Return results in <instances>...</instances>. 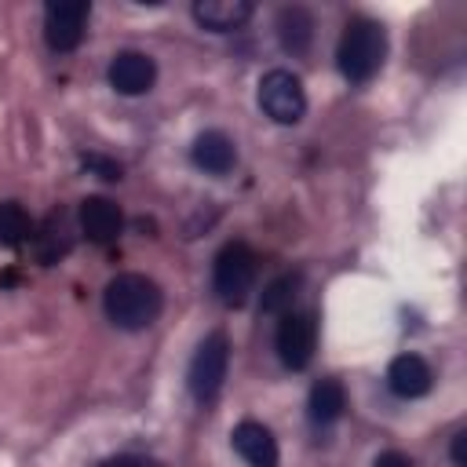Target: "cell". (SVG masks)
<instances>
[{
  "label": "cell",
  "instance_id": "1",
  "mask_svg": "<svg viewBox=\"0 0 467 467\" xmlns=\"http://www.w3.org/2000/svg\"><path fill=\"white\" fill-rule=\"evenodd\" d=\"M102 306H106V317L117 328L142 332V328H150L157 321V314L164 306V292H161V285L153 277L128 270V274L109 277V285L102 292Z\"/></svg>",
  "mask_w": 467,
  "mask_h": 467
},
{
  "label": "cell",
  "instance_id": "2",
  "mask_svg": "<svg viewBox=\"0 0 467 467\" xmlns=\"http://www.w3.org/2000/svg\"><path fill=\"white\" fill-rule=\"evenodd\" d=\"M383 55H387V33L379 22L372 18H350L343 36H339V47H336V66L339 73L350 80V84H365L379 73L383 66Z\"/></svg>",
  "mask_w": 467,
  "mask_h": 467
},
{
  "label": "cell",
  "instance_id": "3",
  "mask_svg": "<svg viewBox=\"0 0 467 467\" xmlns=\"http://www.w3.org/2000/svg\"><path fill=\"white\" fill-rule=\"evenodd\" d=\"M259 274V259L244 241H230L219 248L215 263H212V288L226 306H241L255 285Z\"/></svg>",
  "mask_w": 467,
  "mask_h": 467
},
{
  "label": "cell",
  "instance_id": "4",
  "mask_svg": "<svg viewBox=\"0 0 467 467\" xmlns=\"http://www.w3.org/2000/svg\"><path fill=\"white\" fill-rule=\"evenodd\" d=\"M226 368H230V339L226 332H208L190 361V372H186V383H190V394L204 405L212 401L219 390H223V379H226Z\"/></svg>",
  "mask_w": 467,
  "mask_h": 467
},
{
  "label": "cell",
  "instance_id": "5",
  "mask_svg": "<svg viewBox=\"0 0 467 467\" xmlns=\"http://www.w3.org/2000/svg\"><path fill=\"white\" fill-rule=\"evenodd\" d=\"M259 106L274 124H299L306 113L303 80L292 69H270L259 80Z\"/></svg>",
  "mask_w": 467,
  "mask_h": 467
},
{
  "label": "cell",
  "instance_id": "6",
  "mask_svg": "<svg viewBox=\"0 0 467 467\" xmlns=\"http://www.w3.org/2000/svg\"><path fill=\"white\" fill-rule=\"evenodd\" d=\"M88 0H51L44 7V40L51 51H73L84 40L88 26Z\"/></svg>",
  "mask_w": 467,
  "mask_h": 467
},
{
  "label": "cell",
  "instance_id": "7",
  "mask_svg": "<svg viewBox=\"0 0 467 467\" xmlns=\"http://www.w3.org/2000/svg\"><path fill=\"white\" fill-rule=\"evenodd\" d=\"M317 350V321L314 314H281L277 325V358L285 368H306Z\"/></svg>",
  "mask_w": 467,
  "mask_h": 467
},
{
  "label": "cell",
  "instance_id": "8",
  "mask_svg": "<svg viewBox=\"0 0 467 467\" xmlns=\"http://www.w3.org/2000/svg\"><path fill=\"white\" fill-rule=\"evenodd\" d=\"M157 80V66L146 51H117L109 62V84L120 95H142Z\"/></svg>",
  "mask_w": 467,
  "mask_h": 467
},
{
  "label": "cell",
  "instance_id": "9",
  "mask_svg": "<svg viewBox=\"0 0 467 467\" xmlns=\"http://www.w3.org/2000/svg\"><path fill=\"white\" fill-rule=\"evenodd\" d=\"M190 157H193V164H197L201 171H208V175H226V171L237 164V146H234V139H230L226 131L208 128V131H201V135L193 139Z\"/></svg>",
  "mask_w": 467,
  "mask_h": 467
},
{
  "label": "cell",
  "instance_id": "10",
  "mask_svg": "<svg viewBox=\"0 0 467 467\" xmlns=\"http://www.w3.org/2000/svg\"><path fill=\"white\" fill-rule=\"evenodd\" d=\"M120 226H124V215H120L117 201H109V197H84L80 201V230L88 234V241L109 244V241H117Z\"/></svg>",
  "mask_w": 467,
  "mask_h": 467
},
{
  "label": "cell",
  "instance_id": "11",
  "mask_svg": "<svg viewBox=\"0 0 467 467\" xmlns=\"http://www.w3.org/2000/svg\"><path fill=\"white\" fill-rule=\"evenodd\" d=\"M230 438H234V449L241 452V460H248L252 467H277V441H274L270 427H263L259 420H241Z\"/></svg>",
  "mask_w": 467,
  "mask_h": 467
},
{
  "label": "cell",
  "instance_id": "12",
  "mask_svg": "<svg viewBox=\"0 0 467 467\" xmlns=\"http://www.w3.org/2000/svg\"><path fill=\"white\" fill-rule=\"evenodd\" d=\"M434 376H431V365L420 358V354H398L387 368V387L398 394V398H423L431 390Z\"/></svg>",
  "mask_w": 467,
  "mask_h": 467
},
{
  "label": "cell",
  "instance_id": "13",
  "mask_svg": "<svg viewBox=\"0 0 467 467\" xmlns=\"http://www.w3.org/2000/svg\"><path fill=\"white\" fill-rule=\"evenodd\" d=\"M252 4L248 0H197L193 4V18L212 29V33H230V29H241L248 18H252Z\"/></svg>",
  "mask_w": 467,
  "mask_h": 467
},
{
  "label": "cell",
  "instance_id": "14",
  "mask_svg": "<svg viewBox=\"0 0 467 467\" xmlns=\"http://www.w3.org/2000/svg\"><path fill=\"white\" fill-rule=\"evenodd\" d=\"M306 409H310V423H317V427L336 423V420L343 416V409H347V390H343V383L332 379V376L317 379V383L310 387Z\"/></svg>",
  "mask_w": 467,
  "mask_h": 467
},
{
  "label": "cell",
  "instance_id": "15",
  "mask_svg": "<svg viewBox=\"0 0 467 467\" xmlns=\"http://www.w3.org/2000/svg\"><path fill=\"white\" fill-rule=\"evenodd\" d=\"M277 36H281V47L292 51V55H303L310 47V36H314V18L306 7H281L277 15Z\"/></svg>",
  "mask_w": 467,
  "mask_h": 467
},
{
  "label": "cell",
  "instance_id": "16",
  "mask_svg": "<svg viewBox=\"0 0 467 467\" xmlns=\"http://www.w3.org/2000/svg\"><path fill=\"white\" fill-rule=\"evenodd\" d=\"M29 234H33V223H29L26 208L18 201H4L0 204V244L4 248H18Z\"/></svg>",
  "mask_w": 467,
  "mask_h": 467
},
{
  "label": "cell",
  "instance_id": "17",
  "mask_svg": "<svg viewBox=\"0 0 467 467\" xmlns=\"http://www.w3.org/2000/svg\"><path fill=\"white\" fill-rule=\"evenodd\" d=\"M296 288H299V274H281L277 281H270L263 292V314H288Z\"/></svg>",
  "mask_w": 467,
  "mask_h": 467
},
{
  "label": "cell",
  "instance_id": "18",
  "mask_svg": "<svg viewBox=\"0 0 467 467\" xmlns=\"http://www.w3.org/2000/svg\"><path fill=\"white\" fill-rule=\"evenodd\" d=\"M84 164L95 168V171H99L102 179H109V182L120 179V164H117V161H106V157H84Z\"/></svg>",
  "mask_w": 467,
  "mask_h": 467
},
{
  "label": "cell",
  "instance_id": "19",
  "mask_svg": "<svg viewBox=\"0 0 467 467\" xmlns=\"http://www.w3.org/2000/svg\"><path fill=\"white\" fill-rule=\"evenodd\" d=\"M95 467H161L157 460H146V456H113V460H102Z\"/></svg>",
  "mask_w": 467,
  "mask_h": 467
},
{
  "label": "cell",
  "instance_id": "20",
  "mask_svg": "<svg viewBox=\"0 0 467 467\" xmlns=\"http://www.w3.org/2000/svg\"><path fill=\"white\" fill-rule=\"evenodd\" d=\"M372 467H412V460L405 456V452H398V449H387V452H379L376 456V463Z\"/></svg>",
  "mask_w": 467,
  "mask_h": 467
},
{
  "label": "cell",
  "instance_id": "21",
  "mask_svg": "<svg viewBox=\"0 0 467 467\" xmlns=\"http://www.w3.org/2000/svg\"><path fill=\"white\" fill-rule=\"evenodd\" d=\"M452 463L456 467H467V431H456L452 434Z\"/></svg>",
  "mask_w": 467,
  "mask_h": 467
}]
</instances>
